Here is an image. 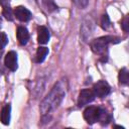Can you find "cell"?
Masks as SVG:
<instances>
[{
  "mask_svg": "<svg viewBox=\"0 0 129 129\" xmlns=\"http://www.w3.org/2000/svg\"><path fill=\"white\" fill-rule=\"evenodd\" d=\"M96 98L93 90L90 89H84L80 92L79 94V98H78V106L79 107H83L89 103H91L92 101H94Z\"/></svg>",
  "mask_w": 129,
  "mask_h": 129,
  "instance_id": "cell-5",
  "label": "cell"
},
{
  "mask_svg": "<svg viewBox=\"0 0 129 129\" xmlns=\"http://www.w3.org/2000/svg\"><path fill=\"white\" fill-rule=\"evenodd\" d=\"M121 26H122V28L125 32H128V30H129V17H128V15L125 16V18L123 19V21L121 23Z\"/></svg>",
  "mask_w": 129,
  "mask_h": 129,
  "instance_id": "cell-17",
  "label": "cell"
},
{
  "mask_svg": "<svg viewBox=\"0 0 129 129\" xmlns=\"http://www.w3.org/2000/svg\"><path fill=\"white\" fill-rule=\"evenodd\" d=\"M73 1L80 8H85L88 5V2H89V0H73Z\"/></svg>",
  "mask_w": 129,
  "mask_h": 129,
  "instance_id": "cell-18",
  "label": "cell"
},
{
  "mask_svg": "<svg viewBox=\"0 0 129 129\" xmlns=\"http://www.w3.org/2000/svg\"><path fill=\"white\" fill-rule=\"evenodd\" d=\"M67 92V82L66 80H60L56 83L49 94L43 99L40 104V112L42 115H48L53 110H55L61 103Z\"/></svg>",
  "mask_w": 129,
  "mask_h": 129,
  "instance_id": "cell-1",
  "label": "cell"
},
{
  "mask_svg": "<svg viewBox=\"0 0 129 129\" xmlns=\"http://www.w3.org/2000/svg\"><path fill=\"white\" fill-rule=\"evenodd\" d=\"M9 1H10V0H0V4H1L3 7H5V6H8Z\"/></svg>",
  "mask_w": 129,
  "mask_h": 129,
  "instance_id": "cell-19",
  "label": "cell"
},
{
  "mask_svg": "<svg viewBox=\"0 0 129 129\" xmlns=\"http://www.w3.org/2000/svg\"><path fill=\"white\" fill-rule=\"evenodd\" d=\"M114 40V37L113 36H110V35H107V36H101L99 38H96L94 39L92 42H91V48L92 50L95 52V53H98V54H101V53H104L105 50L107 49L109 43L113 42Z\"/></svg>",
  "mask_w": 129,
  "mask_h": 129,
  "instance_id": "cell-2",
  "label": "cell"
},
{
  "mask_svg": "<svg viewBox=\"0 0 129 129\" xmlns=\"http://www.w3.org/2000/svg\"><path fill=\"white\" fill-rule=\"evenodd\" d=\"M103 109L100 107L96 106H89L88 108L85 109L84 111V119L89 123V124H94L97 121H99L101 113Z\"/></svg>",
  "mask_w": 129,
  "mask_h": 129,
  "instance_id": "cell-3",
  "label": "cell"
},
{
  "mask_svg": "<svg viewBox=\"0 0 129 129\" xmlns=\"http://www.w3.org/2000/svg\"><path fill=\"white\" fill-rule=\"evenodd\" d=\"M44 6L46 7V9L49 11V12H52V11H55L57 9V6L56 4L54 3L53 0H42Z\"/></svg>",
  "mask_w": 129,
  "mask_h": 129,
  "instance_id": "cell-13",
  "label": "cell"
},
{
  "mask_svg": "<svg viewBox=\"0 0 129 129\" xmlns=\"http://www.w3.org/2000/svg\"><path fill=\"white\" fill-rule=\"evenodd\" d=\"M110 91H111V88H110L109 84L105 81H99L93 86V92H94L95 96L99 97V98L106 97L107 95H109Z\"/></svg>",
  "mask_w": 129,
  "mask_h": 129,
  "instance_id": "cell-4",
  "label": "cell"
},
{
  "mask_svg": "<svg viewBox=\"0 0 129 129\" xmlns=\"http://www.w3.org/2000/svg\"><path fill=\"white\" fill-rule=\"evenodd\" d=\"M13 13H14V16L18 20L23 21V22H26V21H28L31 18V12L27 8H25L23 6H17L14 9Z\"/></svg>",
  "mask_w": 129,
  "mask_h": 129,
  "instance_id": "cell-7",
  "label": "cell"
},
{
  "mask_svg": "<svg viewBox=\"0 0 129 129\" xmlns=\"http://www.w3.org/2000/svg\"><path fill=\"white\" fill-rule=\"evenodd\" d=\"M1 53H2V49H0V55H1Z\"/></svg>",
  "mask_w": 129,
  "mask_h": 129,
  "instance_id": "cell-20",
  "label": "cell"
},
{
  "mask_svg": "<svg viewBox=\"0 0 129 129\" xmlns=\"http://www.w3.org/2000/svg\"><path fill=\"white\" fill-rule=\"evenodd\" d=\"M4 63L5 66L12 72L17 70V53L13 50L9 51L6 53L5 55V59H4Z\"/></svg>",
  "mask_w": 129,
  "mask_h": 129,
  "instance_id": "cell-6",
  "label": "cell"
},
{
  "mask_svg": "<svg viewBox=\"0 0 129 129\" xmlns=\"http://www.w3.org/2000/svg\"><path fill=\"white\" fill-rule=\"evenodd\" d=\"M10 113H11V106L9 104H6L0 113V121L4 125H8L10 123Z\"/></svg>",
  "mask_w": 129,
  "mask_h": 129,
  "instance_id": "cell-10",
  "label": "cell"
},
{
  "mask_svg": "<svg viewBox=\"0 0 129 129\" xmlns=\"http://www.w3.org/2000/svg\"><path fill=\"white\" fill-rule=\"evenodd\" d=\"M8 42V37L5 32H0V49H3Z\"/></svg>",
  "mask_w": 129,
  "mask_h": 129,
  "instance_id": "cell-16",
  "label": "cell"
},
{
  "mask_svg": "<svg viewBox=\"0 0 129 129\" xmlns=\"http://www.w3.org/2000/svg\"><path fill=\"white\" fill-rule=\"evenodd\" d=\"M129 81V77H128V71L126 68H123L120 70L119 72V82L122 85H127Z\"/></svg>",
  "mask_w": 129,
  "mask_h": 129,
  "instance_id": "cell-12",
  "label": "cell"
},
{
  "mask_svg": "<svg viewBox=\"0 0 129 129\" xmlns=\"http://www.w3.org/2000/svg\"><path fill=\"white\" fill-rule=\"evenodd\" d=\"M3 15L5 16V18L9 21H12L13 20V12L11 10V8L9 6H5L3 7Z\"/></svg>",
  "mask_w": 129,
  "mask_h": 129,
  "instance_id": "cell-15",
  "label": "cell"
},
{
  "mask_svg": "<svg viewBox=\"0 0 129 129\" xmlns=\"http://www.w3.org/2000/svg\"><path fill=\"white\" fill-rule=\"evenodd\" d=\"M111 25V22H110V18L107 14H104L102 15V18H101V26L103 29H108Z\"/></svg>",
  "mask_w": 129,
  "mask_h": 129,
  "instance_id": "cell-14",
  "label": "cell"
},
{
  "mask_svg": "<svg viewBox=\"0 0 129 129\" xmlns=\"http://www.w3.org/2000/svg\"><path fill=\"white\" fill-rule=\"evenodd\" d=\"M16 36H17L18 42H19L21 45L26 44L27 41L29 40V32H28V30H27L25 27H23V26H19V27L17 28Z\"/></svg>",
  "mask_w": 129,
  "mask_h": 129,
  "instance_id": "cell-9",
  "label": "cell"
},
{
  "mask_svg": "<svg viewBox=\"0 0 129 129\" xmlns=\"http://www.w3.org/2000/svg\"><path fill=\"white\" fill-rule=\"evenodd\" d=\"M49 31L45 26L37 27V41L39 44H46L49 40Z\"/></svg>",
  "mask_w": 129,
  "mask_h": 129,
  "instance_id": "cell-8",
  "label": "cell"
},
{
  "mask_svg": "<svg viewBox=\"0 0 129 129\" xmlns=\"http://www.w3.org/2000/svg\"><path fill=\"white\" fill-rule=\"evenodd\" d=\"M48 53V48L45 46H39L36 51V62H42Z\"/></svg>",
  "mask_w": 129,
  "mask_h": 129,
  "instance_id": "cell-11",
  "label": "cell"
}]
</instances>
